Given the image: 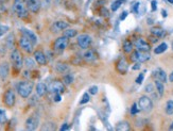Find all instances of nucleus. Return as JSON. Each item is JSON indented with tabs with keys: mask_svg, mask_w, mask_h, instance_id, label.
Returning <instances> with one entry per match:
<instances>
[{
	"mask_svg": "<svg viewBox=\"0 0 173 131\" xmlns=\"http://www.w3.org/2000/svg\"><path fill=\"white\" fill-rule=\"evenodd\" d=\"M117 130H130V126H129V123L124 121V123H120L118 124L117 126Z\"/></svg>",
	"mask_w": 173,
	"mask_h": 131,
	"instance_id": "33",
	"label": "nucleus"
},
{
	"mask_svg": "<svg viewBox=\"0 0 173 131\" xmlns=\"http://www.w3.org/2000/svg\"><path fill=\"white\" fill-rule=\"evenodd\" d=\"M47 91H48V87H47V85L44 82H38L36 84V86H35V92H36V95L39 96V97L45 96Z\"/></svg>",
	"mask_w": 173,
	"mask_h": 131,
	"instance_id": "19",
	"label": "nucleus"
},
{
	"mask_svg": "<svg viewBox=\"0 0 173 131\" xmlns=\"http://www.w3.org/2000/svg\"><path fill=\"white\" fill-rule=\"evenodd\" d=\"M89 93L91 95H96L98 93V86H96V85H93V86H90L89 87Z\"/></svg>",
	"mask_w": 173,
	"mask_h": 131,
	"instance_id": "40",
	"label": "nucleus"
},
{
	"mask_svg": "<svg viewBox=\"0 0 173 131\" xmlns=\"http://www.w3.org/2000/svg\"><path fill=\"white\" fill-rule=\"evenodd\" d=\"M123 2H124V0H116V1H114V2L112 3V11L116 12V11L121 7V4Z\"/></svg>",
	"mask_w": 173,
	"mask_h": 131,
	"instance_id": "32",
	"label": "nucleus"
},
{
	"mask_svg": "<svg viewBox=\"0 0 173 131\" xmlns=\"http://www.w3.org/2000/svg\"><path fill=\"white\" fill-rule=\"evenodd\" d=\"M33 87H34V83L32 82V81H28V80L20 81L17 85V92L20 97L28 98L31 95L32 91H33Z\"/></svg>",
	"mask_w": 173,
	"mask_h": 131,
	"instance_id": "3",
	"label": "nucleus"
},
{
	"mask_svg": "<svg viewBox=\"0 0 173 131\" xmlns=\"http://www.w3.org/2000/svg\"><path fill=\"white\" fill-rule=\"evenodd\" d=\"M122 48H123L124 54H131L132 51H133V43H132L130 39H127V41H124V43H123Z\"/></svg>",
	"mask_w": 173,
	"mask_h": 131,
	"instance_id": "26",
	"label": "nucleus"
},
{
	"mask_svg": "<svg viewBox=\"0 0 173 131\" xmlns=\"http://www.w3.org/2000/svg\"><path fill=\"white\" fill-rule=\"evenodd\" d=\"M18 45L19 47L24 51V52H27V54H32L33 51H34V44L32 43L28 37H26L24 35H21L18 39Z\"/></svg>",
	"mask_w": 173,
	"mask_h": 131,
	"instance_id": "5",
	"label": "nucleus"
},
{
	"mask_svg": "<svg viewBox=\"0 0 173 131\" xmlns=\"http://www.w3.org/2000/svg\"><path fill=\"white\" fill-rule=\"evenodd\" d=\"M138 106L140 110L144 112H149L153 109V102H152L151 98L148 96H141L138 100Z\"/></svg>",
	"mask_w": 173,
	"mask_h": 131,
	"instance_id": "9",
	"label": "nucleus"
},
{
	"mask_svg": "<svg viewBox=\"0 0 173 131\" xmlns=\"http://www.w3.org/2000/svg\"><path fill=\"white\" fill-rule=\"evenodd\" d=\"M3 103L5 104V107L7 108H13L16 103V95H15L14 91L12 89H9L4 92L3 94Z\"/></svg>",
	"mask_w": 173,
	"mask_h": 131,
	"instance_id": "6",
	"label": "nucleus"
},
{
	"mask_svg": "<svg viewBox=\"0 0 173 131\" xmlns=\"http://www.w3.org/2000/svg\"><path fill=\"white\" fill-rule=\"evenodd\" d=\"M161 12H163V17H167V12H166V11L163 10Z\"/></svg>",
	"mask_w": 173,
	"mask_h": 131,
	"instance_id": "52",
	"label": "nucleus"
},
{
	"mask_svg": "<svg viewBox=\"0 0 173 131\" xmlns=\"http://www.w3.org/2000/svg\"><path fill=\"white\" fill-rule=\"evenodd\" d=\"M68 129H69L68 124H64L63 126L61 127V129H60V130H61V131H65V130H68Z\"/></svg>",
	"mask_w": 173,
	"mask_h": 131,
	"instance_id": "47",
	"label": "nucleus"
},
{
	"mask_svg": "<svg viewBox=\"0 0 173 131\" xmlns=\"http://www.w3.org/2000/svg\"><path fill=\"white\" fill-rule=\"evenodd\" d=\"M33 57H34L36 63L40 66H45L47 65V62H48V59H47V56L44 54V51L40 50V49H37V50L33 51Z\"/></svg>",
	"mask_w": 173,
	"mask_h": 131,
	"instance_id": "13",
	"label": "nucleus"
},
{
	"mask_svg": "<svg viewBox=\"0 0 173 131\" xmlns=\"http://www.w3.org/2000/svg\"><path fill=\"white\" fill-rule=\"evenodd\" d=\"M77 43H78L79 47L82 49H87L91 44V37L88 34H81L77 39Z\"/></svg>",
	"mask_w": 173,
	"mask_h": 131,
	"instance_id": "12",
	"label": "nucleus"
},
{
	"mask_svg": "<svg viewBox=\"0 0 173 131\" xmlns=\"http://www.w3.org/2000/svg\"><path fill=\"white\" fill-rule=\"evenodd\" d=\"M169 81H170V82H173V71L170 74V76H169Z\"/></svg>",
	"mask_w": 173,
	"mask_h": 131,
	"instance_id": "50",
	"label": "nucleus"
},
{
	"mask_svg": "<svg viewBox=\"0 0 173 131\" xmlns=\"http://www.w3.org/2000/svg\"><path fill=\"white\" fill-rule=\"evenodd\" d=\"M89 99H90L89 95H88L87 93H85V94L83 95V97H82V99H81L80 104H84V103H86V102L89 101Z\"/></svg>",
	"mask_w": 173,
	"mask_h": 131,
	"instance_id": "37",
	"label": "nucleus"
},
{
	"mask_svg": "<svg viewBox=\"0 0 173 131\" xmlns=\"http://www.w3.org/2000/svg\"><path fill=\"white\" fill-rule=\"evenodd\" d=\"M127 69H129V64H127V60L124 58L119 59L116 63V71L121 75H125L127 73Z\"/></svg>",
	"mask_w": 173,
	"mask_h": 131,
	"instance_id": "16",
	"label": "nucleus"
},
{
	"mask_svg": "<svg viewBox=\"0 0 173 131\" xmlns=\"http://www.w3.org/2000/svg\"><path fill=\"white\" fill-rule=\"evenodd\" d=\"M144 74H140V75L138 76V78L136 79V82L138 83V84H140V83L144 81Z\"/></svg>",
	"mask_w": 173,
	"mask_h": 131,
	"instance_id": "41",
	"label": "nucleus"
},
{
	"mask_svg": "<svg viewBox=\"0 0 173 131\" xmlns=\"http://www.w3.org/2000/svg\"><path fill=\"white\" fill-rule=\"evenodd\" d=\"M9 30H10L9 26H5V25H0V37L3 36L5 33H7Z\"/></svg>",
	"mask_w": 173,
	"mask_h": 131,
	"instance_id": "34",
	"label": "nucleus"
},
{
	"mask_svg": "<svg viewBox=\"0 0 173 131\" xmlns=\"http://www.w3.org/2000/svg\"><path fill=\"white\" fill-rule=\"evenodd\" d=\"M19 31H20V33H21V35H24L26 37H28L32 43L34 44V45H36L37 44V36L35 35L34 32L31 31V30H29V29H26V28H21Z\"/></svg>",
	"mask_w": 173,
	"mask_h": 131,
	"instance_id": "18",
	"label": "nucleus"
},
{
	"mask_svg": "<svg viewBox=\"0 0 173 131\" xmlns=\"http://www.w3.org/2000/svg\"><path fill=\"white\" fill-rule=\"evenodd\" d=\"M5 11H7V7H5V5L2 4V3H0V14H3Z\"/></svg>",
	"mask_w": 173,
	"mask_h": 131,
	"instance_id": "45",
	"label": "nucleus"
},
{
	"mask_svg": "<svg viewBox=\"0 0 173 131\" xmlns=\"http://www.w3.org/2000/svg\"><path fill=\"white\" fill-rule=\"evenodd\" d=\"M54 96H53V100L55 102H59V101H61V99H62V97H61V95L62 94H53Z\"/></svg>",
	"mask_w": 173,
	"mask_h": 131,
	"instance_id": "43",
	"label": "nucleus"
},
{
	"mask_svg": "<svg viewBox=\"0 0 173 131\" xmlns=\"http://www.w3.org/2000/svg\"><path fill=\"white\" fill-rule=\"evenodd\" d=\"M151 4H152V11H156V4H157V2H156L155 0H153L151 2Z\"/></svg>",
	"mask_w": 173,
	"mask_h": 131,
	"instance_id": "48",
	"label": "nucleus"
},
{
	"mask_svg": "<svg viewBox=\"0 0 173 131\" xmlns=\"http://www.w3.org/2000/svg\"><path fill=\"white\" fill-rule=\"evenodd\" d=\"M101 14H102L103 16H108L110 12H108V10H106L105 7H102V9H101Z\"/></svg>",
	"mask_w": 173,
	"mask_h": 131,
	"instance_id": "44",
	"label": "nucleus"
},
{
	"mask_svg": "<svg viewBox=\"0 0 173 131\" xmlns=\"http://www.w3.org/2000/svg\"><path fill=\"white\" fill-rule=\"evenodd\" d=\"M69 45V39L66 36H60L53 42L52 48L55 52H63Z\"/></svg>",
	"mask_w": 173,
	"mask_h": 131,
	"instance_id": "4",
	"label": "nucleus"
},
{
	"mask_svg": "<svg viewBox=\"0 0 173 131\" xmlns=\"http://www.w3.org/2000/svg\"><path fill=\"white\" fill-rule=\"evenodd\" d=\"M9 75H10V64L7 61H3L0 63V78H1V80H7Z\"/></svg>",
	"mask_w": 173,
	"mask_h": 131,
	"instance_id": "17",
	"label": "nucleus"
},
{
	"mask_svg": "<svg viewBox=\"0 0 173 131\" xmlns=\"http://www.w3.org/2000/svg\"><path fill=\"white\" fill-rule=\"evenodd\" d=\"M127 14H129V13H127V11H124V12H122L121 16H120V20H124V19H125V18H127Z\"/></svg>",
	"mask_w": 173,
	"mask_h": 131,
	"instance_id": "46",
	"label": "nucleus"
},
{
	"mask_svg": "<svg viewBox=\"0 0 173 131\" xmlns=\"http://www.w3.org/2000/svg\"><path fill=\"white\" fill-rule=\"evenodd\" d=\"M5 44H7V47L10 49H14V34H10L9 36L7 37V41H5Z\"/></svg>",
	"mask_w": 173,
	"mask_h": 131,
	"instance_id": "29",
	"label": "nucleus"
},
{
	"mask_svg": "<svg viewBox=\"0 0 173 131\" xmlns=\"http://www.w3.org/2000/svg\"><path fill=\"white\" fill-rule=\"evenodd\" d=\"M138 7H139V2L134 3V5L132 7V11L134 13H138Z\"/></svg>",
	"mask_w": 173,
	"mask_h": 131,
	"instance_id": "42",
	"label": "nucleus"
},
{
	"mask_svg": "<svg viewBox=\"0 0 173 131\" xmlns=\"http://www.w3.org/2000/svg\"><path fill=\"white\" fill-rule=\"evenodd\" d=\"M154 85H155L156 90H157V93H158L159 96H163V91H165L163 83L161 82L160 80H158V79H156V80L154 81Z\"/></svg>",
	"mask_w": 173,
	"mask_h": 131,
	"instance_id": "25",
	"label": "nucleus"
},
{
	"mask_svg": "<svg viewBox=\"0 0 173 131\" xmlns=\"http://www.w3.org/2000/svg\"><path fill=\"white\" fill-rule=\"evenodd\" d=\"M9 0H0V3H2V4H5V3L7 2Z\"/></svg>",
	"mask_w": 173,
	"mask_h": 131,
	"instance_id": "51",
	"label": "nucleus"
},
{
	"mask_svg": "<svg viewBox=\"0 0 173 131\" xmlns=\"http://www.w3.org/2000/svg\"><path fill=\"white\" fill-rule=\"evenodd\" d=\"M13 11L21 19H24V18L29 17L30 11L28 10L24 0H14V2H13Z\"/></svg>",
	"mask_w": 173,
	"mask_h": 131,
	"instance_id": "2",
	"label": "nucleus"
},
{
	"mask_svg": "<svg viewBox=\"0 0 173 131\" xmlns=\"http://www.w3.org/2000/svg\"><path fill=\"white\" fill-rule=\"evenodd\" d=\"M135 47L137 50L144 51V52H149L151 50V45L144 39H137L135 41Z\"/></svg>",
	"mask_w": 173,
	"mask_h": 131,
	"instance_id": "15",
	"label": "nucleus"
},
{
	"mask_svg": "<svg viewBox=\"0 0 173 131\" xmlns=\"http://www.w3.org/2000/svg\"><path fill=\"white\" fill-rule=\"evenodd\" d=\"M26 2V5H27L28 10L30 11L31 13H36L39 12L40 7H42V0H24Z\"/></svg>",
	"mask_w": 173,
	"mask_h": 131,
	"instance_id": "10",
	"label": "nucleus"
},
{
	"mask_svg": "<svg viewBox=\"0 0 173 131\" xmlns=\"http://www.w3.org/2000/svg\"><path fill=\"white\" fill-rule=\"evenodd\" d=\"M169 129H170V130H173V121L171 123V125H170V127H169Z\"/></svg>",
	"mask_w": 173,
	"mask_h": 131,
	"instance_id": "54",
	"label": "nucleus"
},
{
	"mask_svg": "<svg viewBox=\"0 0 173 131\" xmlns=\"http://www.w3.org/2000/svg\"><path fill=\"white\" fill-rule=\"evenodd\" d=\"M150 58H151V56L149 54V52H144V51H139L136 49V50H134L131 54V58L130 59L133 62H139V63H141V62L148 61Z\"/></svg>",
	"mask_w": 173,
	"mask_h": 131,
	"instance_id": "7",
	"label": "nucleus"
},
{
	"mask_svg": "<svg viewBox=\"0 0 173 131\" xmlns=\"http://www.w3.org/2000/svg\"><path fill=\"white\" fill-rule=\"evenodd\" d=\"M55 129V125L52 123H47L42 127V130H54Z\"/></svg>",
	"mask_w": 173,
	"mask_h": 131,
	"instance_id": "36",
	"label": "nucleus"
},
{
	"mask_svg": "<svg viewBox=\"0 0 173 131\" xmlns=\"http://www.w3.org/2000/svg\"><path fill=\"white\" fill-rule=\"evenodd\" d=\"M138 108H137V103H133V106H132V108H131V114L132 115H135V114H137L138 113Z\"/></svg>",
	"mask_w": 173,
	"mask_h": 131,
	"instance_id": "38",
	"label": "nucleus"
},
{
	"mask_svg": "<svg viewBox=\"0 0 173 131\" xmlns=\"http://www.w3.org/2000/svg\"><path fill=\"white\" fill-rule=\"evenodd\" d=\"M55 69H56V71L60 74H67L70 71L69 66L66 63H63V62H57L55 65Z\"/></svg>",
	"mask_w": 173,
	"mask_h": 131,
	"instance_id": "22",
	"label": "nucleus"
},
{
	"mask_svg": "<svg viewBox=\"0 0 173 131\" xmlns=\"http://www.w3.org/2000/svg\"><path fill=\"white\" fill-rule=\"evenodd\" d=\"M10 60L11 63H12V67L13 71H15L16 73H19L21 71L24 64V57H22V54L20 52V50L18 48H14L12 49L10 54Z\"/></svg>",
	"mask_w": 173,
	"mask_h": 131,
	"instance_id": "1",
	"label": "nucleus"
},
{
	"mask_svg": "<svg viewBox=\"0 0 173 131\" xmlns=\"http://www.w3.org/2000/svg\"><path fill=\"white\" fill-rule=\"evenodd\" d=\"M39 125V119L36 115H31L27 118L26 123H24V126H26V129L30 131L36 130L37 127Z\"/></svg>",
	"mask_w": 173,
	"mask_h": 131,
	"instance_id": "11",
	"label": "nucleus"
},
{
	"mask_svg": "<svg viewBox=\"0 0 173 131\" xmlns=\"http://www.w3.org/2000/svg\"><path fill=\"white\" fill-rule=\"evenodd\" d=\"M69 27L68 22H63V20H59V22H54L50 27V31L52 33H59V32H63L65 29Z\"/></svg>",
	"mask_w": 173,
	"mask_h": 131,
	"instance_id": "14",
	"label": "nucleus"
},
{
	"mask_svg": "<svg viewBox=\"0 0 173 131\" xmlns=\"http://www.w3.org/2000/svg\"><path fill=\"white\" fill-rule=\"evenodd\" d=\"M172 49H173V44H172Z\"/></svg>",
	"mask_w": 173,
	"mask_h": 131,
	"instance_id": "56",
	"label": "nucleus"
},
{
	"mask_svg": "<svg viewBox=\"0 0 173 131\" xmlns=\"http://www.w3.org/2000/svg\"><path fill=\"white\" fill-rule=\"evenodd\" d=\"M167 48H168V45H167L166 43H161L154 49V54H163V52H165V51L167 50Z\"/></svg>",
	"mask_w": 173,
	"mask_h": 131,
	"instance_id": "27",
	"label": "nucleus"
},
{
	"mask_svg": "<svg viewBox=\"0 0 173 131\" xmlns=\"http://www.w3.org/2000/svg\"><path fill=\"white\" fill-rule=\"evenodd\" d=\"M62 1H63V0H54V2L55 3H61Z\"/></svg>",
	"mask_w": 173,
	"mask_h": 131,
	"instance_id": "53",
	"label": "nucleus"
},
{
	"mask_svg": "<svg viewBox=\"0 0 173 131\" xmlns=\"http://www.w3.org/2000/svg\"><path fill=\"white\" fill-rule=\"evenodd\" d=\"M167 1H168V2H170V3H172V4H173V0H167Z\"/></svg>",
	"mask_w": 173,
	"mask_h": 131,
	"instance_id": "55",
	"label": "nucleus"
},
{
	"mask_svg": "<svg viewBox=\"0 0 173 131\" xmlns=\"http://www.w3.org/2000/svg\"><path fill=\"white\" fill-rule=\"evenodd\" d=\"M63 35L68 37V39H72V37L78 35V31L76 29H69V28H67V29H65L63 31Z\"/></svg>",
	"mask_w": 173,
	"mask_h": 131,
	"instance_id": "24",
	"label": "nucleus"
},
{
	"mask_svg": "<svg viewBox=\"0 0 173 131\" xmlns=\"http://www.w3.org/2000/svg\"><path fill=\"white\" fill-rule=\"evenodd\" d=\"M151 34L153 36L156 37H160L163 35V30L160 27H153L151 29Z\"/></svg>",
	"mask_w": 173,
	"mask_h": 131,
	"instance_id": "28",
	"label": "nucleus"
},
{
	"mask_svg": "<svg viewBox=\"0 0 173 131\" xmlns=\"http://www.w3.org/2000/svg\"><path fill=\"white\" fill-rule=\"evenodd\" d=\"M153 76L156 78V79H158L160 80L163 83L167 82V74L161 69V68H157L155 71L153 73Z\"/></svg>",
	"mask_w": 173,
	"mask_h": 131,
	"instance_id": "21",
	"label": "nucleus"
},
{
	"mask_svg": "<svg viewBox=\"0 0 173 131\" xmlns=\"http://www.w3.org/2000/svg\"><path fill=\"white\" fill-rule=\"evenodd\" d=\"M35 63H36V61H35V59L31 58V57H27V58L24 60V66L28 68V69H33V68L35 67Z\"/></svg>",
	"mask_w": 173,
	"mask_h": 131,
	"instance_id": "23",
	"label": "nucleus"
},
{
	"mask_svg": "<svg viewBox=\"0 0 173 131\" xmlns=\"http://www.w3.org/2000/svg\"><path fill=\"white\" fill-rule=\"evenodd\" d=\"M63 82L65 83L66 85L71 84V83L73 82V77H72V75H70V74H66V75L63 77Z\"/></svg>",
	"mask_w": 173,
	"mask_h": 131,
	"instance_id": "31",
	"label": "nucleus"
},
{
	"mask_svg": "<svg viewBox=\"0 0 173 131\" xmlns=\"http://www.w3.org/2000/svg\"><path fill=\"white\" fill-rule=\"evenodd\" d=\"M146 93H153L154 92V85L152 84V83H150V84H148L146 86Z\"/></svg>",
	"mask_w": 173,
	"mask_h": 131,
	"instance_id": "39",
	"label": "nucleus"
},
{
	"mask_svg": "<svg viewBox=\"0 0 173 131\" xmlns=\"http://www.w3.org/2000/svg\"><path fill=\"white\" fill-rule=\"evenodd\" d=\"M7 121V113L4 110L0 109V124H4Z\"/></svg>",
	"mask_w": 173,
	"mask_h": 131,
	"instance_id": "35",
	"label": "nucleus"
},
{
	"mask_svg": "<svg viewBox=\"0 0 173 131\" xmlns=\"http://www.w3.org/2000/svg\"><path fill=\"white\" fill-rule=\"evenodd\" d=\"M166 113L168 115L173 114V100H168L166 103Z\"/></svg>",
	"mask_w": 173,
	"mask_h": 131,
	"instance_id": "30",
	"label": "nucleus"
},
{
	"mask_svg": "<svg viewBox=\"0 0 173 131\" xmlns=\"http://www.w3.org/2000/svg\"><path fill=\"white\" fill-rule=\"evenodd\" d=\"M139 68H140V64H139V62H137V63L133 66V69H134V71H137V69H139Z\"/></svg>",
	"mask_w": 173,
	"mask_h": 131,
	"instance_id": "49",
	"label": "nucleus"
},
{
	"mask_svg": "<svg viewBox=\"0 0 173 131\" xmlns=\"http://www.w3.org/2000/svg\"><path fill=\"white\" fill-rule=\"evenodd\" d=\"M83 59L86 61V62L90 63V62H93V61L97 60V59H98V54H97V52H96L95 50L90 49V50H87L85 54H84Z\"/></svg>",
	"mask_w": 173,
	"mask_h": 131,
	"instance_id": "20",
	"label": "nucleus"
},
{
	"mask_svg": "<svg viewBox=\"0 0 173 131\" xmlns=\"http://www.w3.org/2000/svg\"><path fill=\"white\" fill-rule=\"evenodd\" d=\"M48 91L52 94H63L65 92V83L60 80L52 81L48 86Z\"/></svg>",
	"mask_w": 173,
	"mask_h": 131,
	"instance_id": "8",
	"label": "nucleus"
}]
</instances>
